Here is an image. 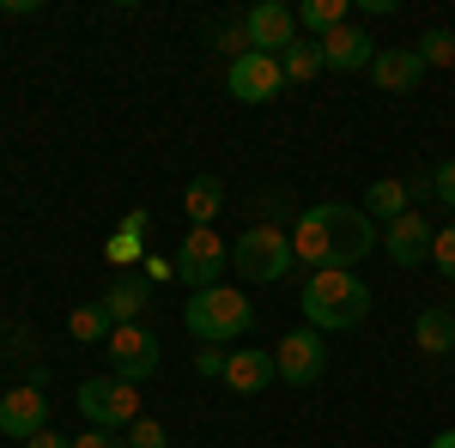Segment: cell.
I'll list each match as a JSON object with an SVG mask.
<instances>
[{
    "label": "cell",
    "instance_id": "obj_1",
    "mask_svg": "<svg viewBox=\"0 0 455 448\" xmlns=\"http://www.w3.org/2000/svg\"><path fill=\"white\" fill-rule=\"evenodd\" d=\"M383 248V231H377V218L364 207H340V200H322V207L298 212V224H291V255L322 273V267H358L364 255H377Z\"/></svg>",
    "mask_w": 455,
    "mask_h": 448
},
{
    "label": "cell",
    "instance_id": "obj_2",
    "mask_svg": "<svg viewBox=\"0 0 455 448\" xmlns=\"http://www.w3.org/2000/svg\"><path fill=\"white\" fill-rule=\"evenodd\" d=\"M298 303H304V321L315 334H347V327H358L371 315V285L358 273H347V267H322V273L304 279Z\"/></svg>",
    "mask_w": 455,
    "mask_h": 448
},
{
    "label": "cell",
    "instance_id": "obj_3",
    "mask_svg": "<svg viewBox=\"0 0 455 448\" xmlns=\"http://www.w3.org/2000/svg\"><path fill=\"white\" fill-rule=\"evenodd\" d=\"M182 321L201 345H225V340H249L255 334V303L231 285H212V291H188Z\"/></svg>",
    "mask_w": 455,
    "mask_h": 448
},
{
    "label": "cell",
    "instance_id": "obj_4",
    "mask_svg": "<svg viewBox=\"0 0 455 448\" xmlns=\"http://www.w3.org/2000/svg\"><path fill=\"white\" fill-rule=\"evenodd\" d=\"M291 231H280V224H255V231H243V237L231 242V267L243 279H255V285H267V279H285L291 273Z\"/></svg>",
    "mask_w": 455,
    "mask_h": 448
},
{
    "label": "cell",
    "instance_id": "obj_5",
    "mask_svg": "<svg viewBox=\"0 0 455 448\" xmlns=\"http://www.w3.org/2000/svg\"><path fill=\"white\" fill-rule=\"evenodd\" d=\"M79 413H85V424L92 430H128L140 413V388L134 381H122V376H92V381H79Z\"/></svg>",
    "mask_w": 455,
    "mask_h": 448
},
{
    "label": "cell",
    "instance_id": "obj_6",
    "mask_svg": "<svg viewBox=\"0 0 455 448\" xmlns=\"http://www.w3.org/2000/svg\"><path fill=\"white\" fill-rule=\"evenodd\" d=\"M104 351H109V370H116L122 381H134V388H140V381H152L158 358H164V351H158V334H152V327H140V321L116 327V334L104 340Z\"/></svg>",
    "mask_w": 455,
    "mask_h": 448
},
{
    "label": "cell",
    "instance_id": "obj_7",
    "mask_svg": "<svg viewBox=\"0 0 455 448\" xmlns=\"http://www.w3.org/2000/svg\"><path fill=\"white\" fill-rule=\"evenodd\" d=\"M225 91L237 98V104H274L285 91V73L274 55H261V49H249L243 61H231L225 67Z\"/></svg>",
    "mask_w": 455,
    "mask_h": 448
},
{
    "label": "cell",
    "instance_id": "obj_8",
    "mask_svg": "<svg viewBox=\"0 0 455 448\" xmlns=\"http://www.w3.org/2000/svg\"><path fill=\"white\" fill-rule=\"evenodd\" d=\"M225 261H231V248L212 237V231H188L182 248H176V279H182L188 291H212L219 273H225Z\"/></svg>",
    "mask_w": 455,
    "mask_h": 448
},
{
    "label": "cell",
    "instance_id": "obj_9",
    "mask_svg": "<svg viewBox=\"0 0 455 448\" xmlns=\"http://www.w3.org/2000/svg\"><path fill=\"white\" fill-rule=\"evenodd\" d=\"M274 364H280V381L310 388V381H322V370H328V340H322L315 327H298V334H285V340L274 345Z\"/></svg>",
    "mask_w": 455,
    "mask_h": 448
},
{
    "label": "cell",
    "instance_id": "obj_10",
    "mask_svg": "<svg viewBox=\"0 0 455 448\" xmlns=\"http://www.w3.org/2000/svg\"><path fill=\"white\" fill-rule=\"evenodd\" d=\"M36 430H49V394H43V376L0 394V436H25V443H31Z\"/></svg>",
    "mask_w": 455,
    "mask_h": 448
},
{
    "label": "cell",
    "instance_id": "obj_11",
    "mask_svg": "<svg viewBox=\"0 0 455 448\" xmlns=\"http://www.w3.org/2000/svg\"><path fill=\"white\" fill-rule=\"evenodd\" d=\"M243 25H249V49H261V55H274V61L298 43V12H291L285 0H261V6H249Z\"/></svg>",
    "mask_w": 455,
    "mask_h": 448
},
{
    "label": "cell",
    "instance_id": "obj_12",
    "mask_svg": "<svg viewBox=\"0 0 455 448\" xmlns=\"http://www.w3.org/2000/svg\"><path fill=\"white\" fill-rule=\"evenodd\" d=\"M431 237H437V231L425 224L419 212H407V218H395V224L383 231V255L395 261V267H401V273H407V267L431 261Z\"/></svg>",
    "mask_w": 455,
    "mask_h": 448
},
{
    "label": "cell",
    "instance_id": "obj_13",
    "mask_svg": "<svg viewBox=\"0 0 455 448\" xmlns=\"http://www.w3.org/2000/svg\"><path fill=\"white\" fill-rule=\"evenodd\" d=\"M371 61H377V43L358 31V25H340V31H328L322 36V67H334V73H371Z\"/></svg>",
    "mask_w": 455,
    "mask_h": 448
},
{
    "label": "cell",
    "instance_id": "obj_14",
    "mask_svg": "<svg viewBox=\"0 0 455 448\" xmlns=\"http://www.w3.org/2000/svg\"><path fill=\"white\" fill-rule=\"evenodd\" d=\"M274 376H280V364H274V351H261V345H237L231 364H225V388H231V394H261Z\"/></svg>",
    "mask_w": 455,
    "mask_h": 448
},
{
    "label": "cell",
    "instance_id": "obj_15",
    "mask_svg": "<svg viewBox=\"0 0 455 448\" xmlns=\"http://www.w3.org/2000/svg\"><path fill=\"white\" fill-rule=\"evenodd\" d=\"M371 79L383 85V91H413L425 79V61H419V49H377V61H371Z\"/></svg>",
    "mask_w": 455,
    "mask_h": 448
},
{
    "label": "cell",
    "instance_id": "obj_16",
    "mask_svg": "<svg viewBox=\"0 0 455 448\" xmlns=\"http://www.w3.org/2000/svg\"><path fill=\"white\" fill-rule=\"evenodd\" d=\"M364 212H371V218H388V224L407 218V212H413V182H401V176H377V182L364 188Z\"/></svg>",
    "mask_w": 455,
    "mask_h": 448
},
{
    "label": "cell",
    "instance_id": "obj_17",
    "mask_svg": "<svg viewBox=\"0 0 455 448\" xmlns=\"http://www.w3.org/2000/svg\"><path fill=\"white\" fill-rule=\"evenodd\" d=\"M219 207H225V182H219V176H195V182L182 188V212L195 218V231H212Z\"/></svg>",
    "mask_w": 455,
    "mask_h": 448
},
{
    "label": "cell",
    "instance_id": "obj_18",
    "mask_svg": "<svg viewBox=\"0 0 455 448\" xmlns=\"http://www.w3.org/2000/svg\"><path fill=\"white\" fill-rule=\"evenodd\" d=\"M104 315L116 321V327H128V321H140V310H146V279H134V273H122L116 285H109L104 297Z\"/></svg>",
    "mask_w": 455,
    "mask_h": 448
},
{
    "label": "cell",
    "instance_id": "obj_19",
    "mask_svg": "<svg viewBox=\"0 0 455 448\" xmlns=\"http://www.w3.org/2000/svg\"><path fill=\"white\" fill-rule=\"evenodd\" d=\"M340 25H352L347 0H304V6H298V31L315 36V43H322L328 31H340Z\"/></svg>",
    "mask_w": 455,
    "mask_h": 448
},
{
    "label": "cell",
    "instance_id": "obj_20",
    "mask_svg": "<svg viewBox=\"0 0 455 448\" xmlns=\"http://www.w3.org/2000/svg\"><path fill=\"white\" fill-rule=\"evenodd\" d=\"M280 73H285V85H310L315 73H328L322 67V43H315V36H298L280 55Z\"/></svg>",
    "mask_w": 455,
    "mask_h": 448
},
{
    "label": "cell",
    "instance_id": "obj_21",
    "mask_svg": "<svg viewBox=\"0 0 455 448\" xmlns=\"http://www.w3.org/2000/svg\"><path fill=\"white\" fill-rule=\"evenodd\" d=\"M413 340H419V351H431V358L455 351V315L450 310H425L419 321H413Z\"/></svg>",
    "mask_w": 455,
    "mask_h": 448
},
{
    "label": "cell",
    "instance_id": "obj_22",
    "mask_svg": "<svg viewBox=\"0 0 455 448\" xmlns=\"http://www.w3.org/2000/svg\"><path fill=\"white\" fill-rule=\"evenodd\" d=\"M68 334H73L79 345H104L109 334H116V321L104 315V303H79V310L68 315Z\"/></svg>",
    "mask_w": 455,
    "mask_h": 448
},
{
    "label": "cell",
    "instance_id": "obj_23",
    "mask_svg": "<svg viewBox=\"0 0 455 448\" xmlns=\"http://www.w3.org/2000/svg\"><path fill=\"white\" fill-rule=\"evenodd\" d=\"M212 49H219L225 61H243V55H249V25H243V12L212 25Z\"/></svg>",
    "mask_w": 455,
    "mask_h": 448
},
{
    "label": "cell",
    "instance_id": "obj_24",
    "mask_svg": "<svg viewBox=\"0 0 455 448\" xmlns=\"http://www.w3.org/2000/svg\"><path fill=\"white\" fill-rule=\"evenodd\" d=\"M413 49H419L425 67H455V31H443V25H437V31H425Z\"/></svg>",
    "mask_w": 455,
    "mask_h": 448
},
{
    "label": "cell",
    "instance_id": "obj_25",
    "mask_svg": "<svg viewBox=\"0 0 455 448\" xmlns=\"http://www.w3.org/2000/svg\"><path fill=\"white\" fill-rule=\"evenodd\" d=\"M122 436H128V448H171V436H164V424H158V418H134Z\"/></svg>",
    "mask_w": 455,
    "mask_h": 448
},
{
    "label": "cell",
    "instance_id": "obj_26",
    "mask_svg": "<svg viewBox=\"0 0 455 448\" xmlns=\"http://www.w3.org/2000/svg\"><path fill=\"white\" fill-rule=\"evenodd\" d=\"M431 200H443L455 212V158H443L437 170H431Z\"/></svg>",
    "mask_w": 455,
    "mask_h": 448
},
{
    "label": "cell",
    "instance_id": "obj_27",
    "mask_svg": "<svg viewBox=\"0 0 455 448\" xmlns=\"http://www.w3.org/2000/svg\"><path fill=\"white\" fill-rule=\"evenodd\" d=\"M431 261H437V273H443V279H455V224L431 237Z\"/></svg>",
    "mask_w": 455,
    "mask_h": 448
},
{
    "label": "cell",
    "instance_id": "obj_28",
    "mask_svg": "<svg viewBox=\"0 0 455 448\" xmlns=\"http://www.w3.org/2000/svg\"><path fill=\"white\" fill-rule=\"evenodd\" d=\"M225 364H231V351H225V345H201V351H195V370H201V376L225 381Z\"/></svg>",
    "mask_w": 455,
    "mask_h": 448
},
{
    "label": "cell",
    "instance_id": "obj_29",
    "mask_svg": "<svg viewBox=\"0 0 455 448\" xmlns=\"http://www.w3.org/2000/svg\"><path fill=\"white\" fill-rule=\"evenodd\" d=\"M109 261H116V267H122V261H134V255H140V237H134V231H116V237H109V248H104Z\"/></svg>",
    "mask_w": 455,
    "mask_h": 448
},
{
    "label": "cell",
    "instance_id": "obj_30",
    "mask_svg": "<svg viewBox=\"0 0 455 448\" xmlns=\"http://www.w3.org/2000/svg\"><path fill=\"white\" fill-rule=\"evenodd\" d=\"M73 448H128L122 430H85V436H73Z\"/></svg>",
    "mask_w": 455,
    "mask_h": 448
},
{
    "label": "cell",
    "instance_id": "obj_31",
    "mask_svg": "<svg viewBox=\"0 0 455 448\" xmlns=\"http://www.w3.org/2000/svg\"><path fill=\"white\" fill-rule=\"evenodd\" d=\"M146 279H176V261H164V255H146Z\"/></svg>",
    "mask_w": 455,
    "mask_h": 448
},
{
    "label": "cell",
    "instance_id": "obj_32",
    "mask_svg": "<svg viewBox=\"0 0 455 448\" xmlns=\"http://www.w3.org/2000/svg\"><path fill=\"white\" fill-rule=\"evenodd\" d=\"M25 448H73V436H49V430H36Z\"/></svg>",
    "mask_w": 455,
    "mask_h": 448
},
{
    "label": "cell",
    "instance_id": "obj_33",
    "mask_svg": "<svg viewBox=\"0 0 455 448\" xmlns=\"http://www.w3.org/2000/svg\"><path fill=\"white\" fill-rule=\"evenodd\" d=\"M425 448H455V430H443V436H431Z\"/></svg>",
    "mask_w": 455,
    "mask_h": 448
},
{
    "label": "cell",
    "instance_id": "obj_34",
    "mask_svg": "<svg viewBox=\"0 0 455 448\" xmlns=\"http://www.w3.org/2000/svg\"><path fill=\"white\" fill-rule=\"evenodd\" d=\"M450 315H455V310H450Z\"/></svg>",
    "mask_w": 455,
    "mask_h": 448
}]
</instances>
